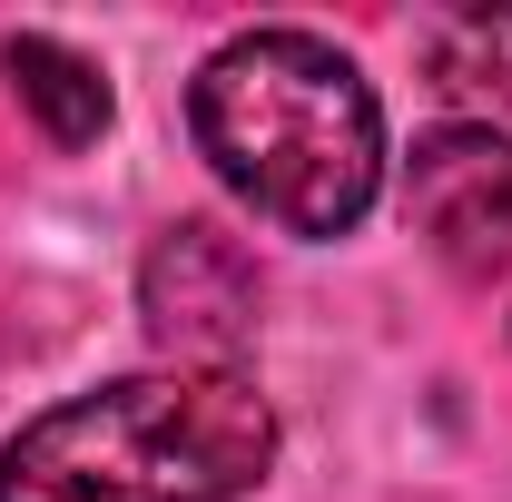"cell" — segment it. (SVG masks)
I'll list each match as a JSON object with an SVG mask.
<instances>
[{
    "label": "cell",
    "instance_id": "3957f363",
    "mask_svg": "<svg viewBox=\"0 0 512 502\" xmlns=\"http://www.w3.org/2000/svg\"><path fill=\"white\" fill-rule=\"evenodd\" d=\"M256 266L227 227L178 217L158 227V247L138 256V315H148V345L188 375H247L256 345Z\"/></svg>",
    "mask_w": 512,
    "mask_h": 502
},
{
    "label": "cell",
    "instance_id": "5b68a950",
    "mask_svg": "<svg viewBox=\"0 0 512 502\" xmlns=\"http://www.w3.org/2000/svg\"><path fill=\"white\" fill-rule=\"evenodd\" d=\"M0 69H10L20 109L40 119L50 148H99V138H109V79H99V60H79L69 40L10 30V40H0Z\"/></svg>",
    "mask_w": 512,
    "mask_h": 502
},
{
    "label": "cell",
    "instance_id": "7a4b0ae2",
    "mask_svg": "<svg viewBox=\"0 0 512 502\" xmlns=\"http://www.w3.org/2000/svg\"><path fill=\"white\" fill-rule=\"evenodd\" d=\"M276 473L256 375H119L0 443V502H247Z\"/></svg>",
    "mask_w": 512,
    "mask_h": 502
},
{
    "label": "cell",
    "instance_id": "8992f818",
    "mask_svg": "<svg viewBox=\"0 0 512 502\" xmlns=\"http://www.w3.org/2000/svg\"><path fill=\"white\" fill-rule=\"evenodd\" d=\"M414 69H424V89H444V99L512 109V0L424 10V20H414Z\"/></svg>",
    "mask_w": 512,
    "mask_h": 502
},
{
    "label": "cell",
    "instance_id": "277c9868",
    "mask_svg": "<svg viewBox=\"0 0 512 502\" xmlns=\"http://www.w3.org/2000/svg\"><path fill=\"white\" fill-rule=\"evenodd\" d=\"M404 217L453 276L512 266V138L493 119H444L404 158Z\"/></svg>",
    "mask_w": 512,
    "mask_h": 502
},
{
    "label": "cell",
    "instance_id": "6da1fadb",
    "mask_svg": "<svg viewBox=\"0 0 512 502\" xmlns=\"http://www.w3.org/2000/svg\"><path fill=\"white\" fill-rule=\"evenodd\" d=\"M188 138L276 237H355L384 197L375 79L316 30H237L188 79Z\"/></svg>",
    "mask_w": 512,
    "mask_h": 502
}]
</instances>
